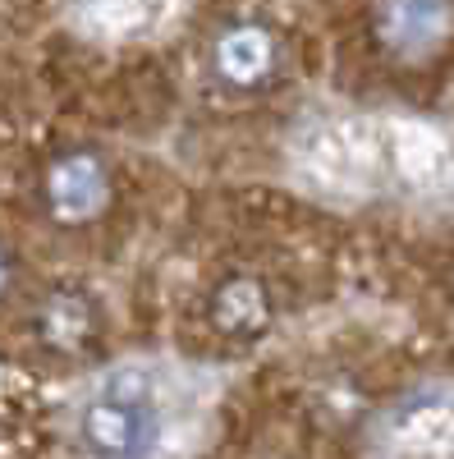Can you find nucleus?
Segmentation results:
<instances>
[{
    "label": "nucleus",
    "instance_id": "39448f33",
    "mask_svg": "<svg viewBox=\"0 0 454 459\" xmlns=\"http://www.w3.org/2000/svg\"><path fill=\"white\" fill-rule=\"evenodd\" d=\"M211 326L220 335H235V340H257L261 331L271 326V294L257 276H230L211 290Z\"/></svg>",
    "mask_w": 454,
    "mask_h": 459
},
{
    "label": "nucleus",
    "instance_id": "0eeeda50",
    "mask_svg": "<svg viewBox=\"0 0 454 459\" xmlns=\"http://www.w3.org/2000/svg\"><path fill=\"white\" fill-rule=\"evenodd\" d=\"M5 290H10V253L0 248V299H5Z\"/></svg>",
    "mask_w": 454,
    "mask_h": 459
},
{
    "label": "nucleus",
    "instance_id": "7ed1b4c3",
    "mask_svg": "<svg viewBox=\"0 0 454 459\" xmlns=\"http://www.w3.org/2000/svg\"><path fill=\"white\" fill-rule=\"evenodd\" d=\"M42 194H47V207L56 221L83 225V221L101 216L110 203V170L92 152H64V157H56L47 166Z\"/></svg>",
    "mask_w": 454,
    "mask_h": 459
},
{
    "label": "nucleus",
    "instance_id": "423d86ee",
    "mask_svg": "<svg viewBox=\"0 0 454 459\" xmlns=\"http://www.w3.org/2000/svg\"><path fill=\"white\" fill-rule=\"evenodd\" d=\"M37 331H42V340L51 344V350H60V354L88 350L92 335H97V308H92V299L79 294V290H56L47 299L42 317H37Z\"/></svg>",
    "mask_w": 454,
    "mask_h": 459
},
{
    "label": "nucleus",
    "instance_id": "f03ea898",
    "mask_svg": "<svg viewBox=\"0 0 454 459\" xmlns=\"http://www.w3.org/2000/svg\"><path fill=\"white\" fill-rule=\"evenodd\" d=\"M376 42L399 65H427L454 42V0H376Z\"/></svg>",
    "mask_w": 454,
    "mask_h": 459
},
{
    "label": "nucleus",
    "instance_id": "20e7f679",
    "mask_svg": "<svg viewBox=\"0 0 454 459\" xmlns=\"http://www.w3.org/2000/svg\"><path fill=\"white\" fill-rule=\"evenodd\" d=\"M211 60H216L220 83H230V88H261L276 74V65H280V47H276V37L267 28L235 23V28H225L216 37Z\"/></svg>",
    "mask_w": 454,
    "mask_h": 459
},
{
    "label": "nucleus",
    "instance_id": "f257e3e1",
    "mask_svg": "<svg viewBox=\"0 0 454 459\" xmlns=\"http://www.w3.org/2000/svg\"><path fill=\"white\" fill-rule=\"evenodd\" d=\"M83 441L97 459H142L157 446V400L151 377L138 368H120L83 413Z\"/></svg>",
    "mask_w": 454,
    "mask_h": 459
}]
</instances>
